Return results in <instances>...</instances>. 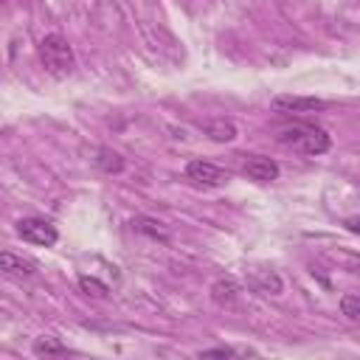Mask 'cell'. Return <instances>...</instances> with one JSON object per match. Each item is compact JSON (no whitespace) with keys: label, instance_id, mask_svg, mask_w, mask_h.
Here are the masks:
<instances>
[{"label":"cell","instance_id":"1","mask_svg":"<svg viewBox=\"0 0 360 360\" xmlns=\"http://www.w3.org/2000/svg\"><path fill=\"white\" fill-rule=\"evenodd\" d=\"M278 143L301 152V155H323L332 146V138L326 129L312 127V124H292L278 132Z\"/></svg>","mask_w":360,"mask_h":360},{"label":"cell","instance_id":"2","mask_svg":"<svg viewBox=\"0 0 360 360\" xmlns=\"http://www.w3.org/2000/svg\"><path fill=\"white\" fill-rule=\"evenodd\" d=\"M39 59L48 73L53 76H68L73 70V48L62 34H45L39 42Z\"/></svg>","mask_w":360,"mask_h":360},{"label":"cell","instance_id":"3","mask_svg":"<svg viewBox=\"0 0 360 360\" xmlns=\"http://www.w3.org/2000/svg\"><path fill=\"white\" fill-rule=\"evenodd\" d=\"M186 180L197 188H217V186L228 183V172L211 160H191L186 166Z\"/></svg>","mask_w":360,"mask_h":360},{"label":"cell","instance_id":"4","mask_svg":"<svg viewBox=\"0 0 360 360\" xmlns=\"http://www.w3.org/2000/svg\"><path fill=\"white\" fill-rule=\"evenodd\" d=\"M17 233H20L25 242L42 245V248H51V245L59 239L56 228H53L48 219H39V217H25V219H20V222H17Z\"/></svg>","mask_w":360,"mask_h":360},{"label":"cell","instance_id":"5","mask_svg":"<svg viewBox=\"0 0 360 360\" xmlns=\"http://www.w3.org/2000/svg\"><path fill=\"white\" fill-rule=\"evenodd\" d=\"M211 301L217 304V307H222V309H236L239 307V301H242V284L233 278V276H219V278H214V284H211Z\"/></svg>","mask_w":360,"mask_h":360},{"label":"cell","instance_id":"6","mask_svg":"<svg viewBox=\"0 0 360 360\" xmlns=\"http://www.w3.org/2000/svg\"><path fill=\"white\" fill-rule=\"evenodd\" d=\"M270 107L276 112H315V110H323L326 101L315 96H273Z\"/></svg>","mask_w":360,"mask_h":360},{"label":"cell","instance_id":"7","mask_svg":"<svg viewBox=\"0 0 360 360\" xmlns=\"http://www.w3.org/2000/svg\"><path fill=\"white\" fill-rule=\"evenodd\" d=\"M242 172L256 180V183H273L278 177V163L273 158H264V155H250L242 166Z\"/></svg>","mask_w":360,"mask_h":360},{"label":"cell","instance_id":"8","mask_svg":"<svg viewBox=\"0 0 360 360\" xmlns=\"http://www.w3.org/2000/svg\"><path fill=\"white\" fill-rule=\"evenodd\" d=\"M0 270H3L8 278H20V281L34 276V264H31L28 259L11 253V250H3V253H0Z\"/></svg>","mask_w":360,"mask_h":360},{"label":"cell","instance_id":"9","mask_svg":"<svg viewBox=\"0 0 360 360\" xmlns=\"http://www.w3.org/2000/svg\"><path fill=\"white\" fill-rule=\"evenodd\" d=\"M132 228H135L138 233L149 236V239H158V242H169V236H172L166 222H160V219H155V217H146V214L132 217Z\"/></svg>","mask_w":360,"mask_h":360},{"label":"cell","instance_id":"10","mask_svg":"<svg viewBox=\"0 0 360 360\" xmlns=\"http://www.w3.org/2000/svg\"><path fill=\"white\" fill-rule=\"evenodd\" d=\"M205 135H208L211 141H217V143H228V141L236 138V127H233V121H228V118H214V121L205 124Z\"/></svg>","mask_w":360,"mask_h":360},{"label":"cell","instance_id":"11","mask_svg":"<svg viewBox=\"0 0 360 360\" xmlns=\"http://www.w3.org/2000/svg\"><path fill=\"white\" fill-rule=\"evenodd\" d=\"M250 284H253L259 292H270V295H278V292H281V278H278V273H273V270H253V273H250Z\"/></svg>","mask_w":360,"mask_h":360},{"label":"cell","instance_id":"12","mask_svg":"<svg viewBox=\"0 0 360 360\" xmlns=\"http://www.w3.org/2000/svg\"><path fill=\"white\" fill-rule=\"evenodd\" d=\"M96 166L107 174H118V172H124V158L115 149H98L96 152Z\"/></svg>","mask_w":360,"mask_h":360},{"label":"cell","instance_id":"13","mask_svg":"<svg viewBox=\"0 0 360 360\" xmlns=\"http://www.w3.org/2000/svg\"><path fill=\"white\" fill-rule=\"evenodd\" d=\"M34 354L37 357H59V354H68V346H62L56 338H37Z\"/></svg>","mask_w":360,"mask_h":360},{"label":"cell","instance_id":"14","mask_svg":"<svg viewBox=\"0 0 360 360\" xmlns=\"http://www.w3.org/2000/svg\"><path fill=\"white\" fill-rule=\"evenodd\" d=\"M79 287H82V292H87V295H93V298H104V295L110 292L107 284L98 281L96 276H79Z\"/></svg>","mask_w":360,"mask_h":360},{"label":"cell","instance_id":"15","mask_svg":"<svg viewBox=\"0 0 360 360\" xmlns=\"http://www.w3.org/2000/svg\"><path fill=\"white\" fill-rule=\"evenodd\" d=\"M340 312H343L349 321H360V295L346 292V295L340 298Z\"/></svg>","mask_w":360,"mask_h":360},{"label":"cell","instance_id":"16","mask_svg":"<svg viewBox=\"0 0 360 360\" xmlns=\"http://www.w3.org/2000/svg\"><path fill=\"white\" fill-rule=\"evenodd\" d=\"M236 354H253L250 349H231V346H214V349H202L200 357H236Z\"/></svg>","mask_w":360,"mask_h":360},{"label":"cell","instance_id":"17","mask_svg":"<svg viewBox=\"0 0 360 360\" xmlns=\"http://www.w3.org/2000/svg\"><path fill=\"white\" fill-rule=\"evenodd\" d=\"M346 228H349L352 233H360V217H349V219H346Z\"/></svg>","mask_w":360,"mask_h":360}]
</instances>
